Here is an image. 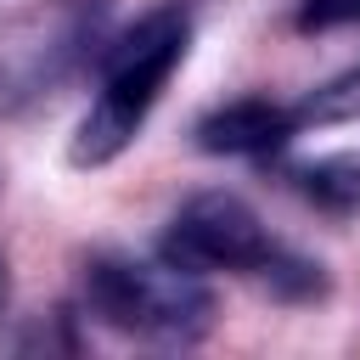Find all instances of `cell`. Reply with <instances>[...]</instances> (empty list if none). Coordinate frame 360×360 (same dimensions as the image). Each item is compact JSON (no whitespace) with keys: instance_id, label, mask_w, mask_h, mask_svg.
Instances as JSON below:
<instances>
[{"instance_id":"8","label":"cell","mask_w":360,"mask_h":360,"mask_svg":"<svg viewBox=\"0 0 360 360\" xmlns=\"http://www.w3.org/2000/svg\"><path fill=\"white\" fill-rule=\"evenodd\" d=\"M56 6H62V11H68V17H84V22H101V17H107V6H112V0H56Z\"/></svg>"},{"instance_id":"1","label":"cell","mask_w":360,"mask_h":360,"mask_svg":"<svg viewBox=\"0 0 360 360\" xmlns=\"http://www.w3.org/2000/svg\"><path fill=\"white\" fill-rule=\"evenodd\" d=\"M158 259L180 264V270H236L248 281H259L270 298L281 304H321L332 292V276L321 259L287 248L281 236H270V225L236 197V191H197L186 197L163 236H158Z\"/></svg>"},{"instance_id":"6","label":"cell","mask_w":360,"mask_h":360,"mask_svg":"<svg viewBox=\"0 0 360 360\" xmlns=\"http://www.w3.org/2000/svg\"><path fill=\"white\" fill-rule=\"evenodd\" d=\"M292 112H298V124H349V118H360V62L343 68L338 79L315 84Z\"/></svg>"},{"instance_id":"9","label":"cell","mask_w":360,"mask_h":360,"mask_svg":"<svg viewBox=\"0 0 360 360\" xmlns=\"http://www.w3.org/2000/svg\"><path fill=\"white\" fill-rule=\"evenodd\" d=\"M0 298H6V259H0Z\"/></svg>"},{"instance_id":"2","label":"cell","mask_w":360,"mask_h":360,"mask_svg":"<svg viewBox=\"0 0 360 360\" xmlns=\"http://www.w3.org/2000/svg\"><path fill=\"white\" fill-rule=\"evenodd\" d=\"M191 45V22L186 11H152L146 22H135L101 68V90L90 101V112L79 118L73 141H68V163L73 169H107L112 158H124L141 135V124L152 118L158 96L169 90L174 68L186 62Z\"/></svg>"},{"instance_id":"3","label":"cell","mask_w":360,"mask_h":360,"mask_svg":"<svg viewBox=\"0 0 360 360\" xmlns=\"http://www.w3.org/2000/svg\"><path fill=\"white\" fill-rule=\"evenodd\" d=\"M79 287H84V309L124 338L197 343L214 326V292L202 287L197 270H180L169 259L146 264V259L96 248L79 264Z\"/></svg>"},{"instance_id":"7","label":"cell","mask_w":360,"mask_h":360,"mask_svg":"<svg viewBox=\"0 0 360 360\" xmlns=\"http://www.w3.org/2000/svg\"><path fill=\"white\" fill-rule=\"evenodd\" d=\"M349 22H360V0H304L292 17L298 34H326V28H349Z\"/></svg>"},{"instance_id":"4","label":"cell","mask_w":360,"mask_h":360,"mask_svg":"<svg viewBox=\"0 0 360 360\" xmlns=\"http://www.w3.org/2000/svg\"><path fill=\"white\" fill-rule=\"evenodd\" d=\"M292 129H304L292 107H281L270 96H236V101L202 112L191 135L214 158H264V152H281L292 141Z\"/></svg>"},{"instance_id":"5","label":"cell","mask_w":360,"mask_h":360,"mask_svg":"<svg viewBox=\"0 0 360 360\" xmlns=\"http://www.w3.org/2000/svg\"><path fill=\"white\" fill-rule=\"evenodd\" d=\"M281 180L321 214L332 219H354L360 214V158L332 152V158H309V163H287Z\"/></svg>"}]
</instances>
